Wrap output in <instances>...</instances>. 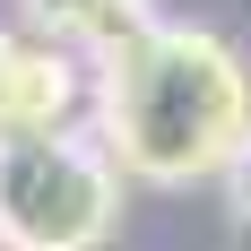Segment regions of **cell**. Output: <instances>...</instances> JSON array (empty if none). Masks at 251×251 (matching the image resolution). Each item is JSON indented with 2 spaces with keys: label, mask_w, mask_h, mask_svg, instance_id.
Instances as JSON below:
<instances>
[{
  "label": "cell",
  "mask_w": 251,
  "mask_h": 251,
  "mask_svg": "<svg viewBox=\"0 0 251 251\" xmlns=\"http://www.w3.org/2000/svg\"><path fill=\"white\" fill-rule=\"evenodd\" d=\"M217 182H226V200H234V217L251 226V139H243V148L226 156V174H217Z\"/></svg>",
  "instance_id": "obj_5"
},
{
  "label": "cell",
  "mask_w": 251,
  "mask_h": 251,
  "mask_svg": "<svg viewBox=\"0 0 251 251\" xmlns=\"http://www.w3.org/2000/svg\"><path fill=\"white\" fill-rule=\"evenodd\" d=\"M18 18H26V35L35 44H87V52H104L122 26H139L148 18V0H18Z\"/></svg>",
  "instance_id": "obj_4"
},
{
  "label": "cell",
  "mask_w": 251,
  "mask_h": 251,
  "mask_svg": "<svg viewBox=\"0 0 251 251\" xmlns=\"http://www.w3.org/2000/svg\"><path fill=\"white\" fill-rule=\"evenodd\" d=\"M96 139L130 182H208L251 139V70L208 26L139 18L96 52Z\"/></svg>",
  "instance_id": "obj_1"
},
{
  "label": "cell",
  "mask_w": 251,
  "mask_h": 251,
  "mask_svg": "<svg viewBox=\"0 0 251 251\" xmlns=\"http://www.w3.org/2000/svg\"><path fill=\"white\" fill-rule=\"evenodd\" d=\"M70 104H78V70L61 44H18L9 70H0V148L9 139H52L70 130Z\"/></svg>",
  "instance_id": "obj_3"
},
{
  "label": "cell",
  "mask_w": 251,
  "mask_h": 251,
  "mask_svg": "<svg viewBox=\"0 0 251 251\" xmlns=\"http://www.w3.org/2000/svg\"><path fill=\"white\" fill-rule=\"evenodd\" d=\"M122 165L70 130L0 148V251H104L122 226Z\"/></svg>",
  "instance_id": "obj_2"
}]
</instances>
